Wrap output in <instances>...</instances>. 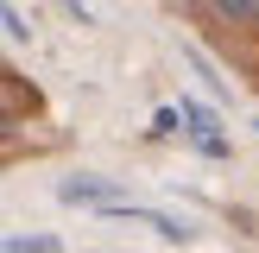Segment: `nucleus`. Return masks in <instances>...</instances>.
Returning a JSON list of instances; mask_svg holds the SVG:
<instances>
[{
	"mask_svg": "<svg viewBox=\"0 0 259 253\" xmlns=\"http://www.w3.org/2000/svg\"><path fill=\"white\" fill-rule=\"evenodd\" d=\"M32 108H38V95L25 89V76H19V70H0V120H7V126H19Z\"/></svg>",
	"mask_w": 259,
	"mask_h": 253,
	"instance_id": "nucleus-1",
	"label": "nucleus"
},
{
	"mask_svg": "<svg viewBox=\"0 0 259 253\" xmlns=\"http://www.w3.org/2000/svg\"><path fill=\"white\" fill-rule=\"evenodd\" d=\"M57 196H63V202H101V209H108V202H120L108 177H70V184L57 190Z\"/></svg>",
	"mask_w": 259,
	"mask_h": 253,
	"instance_id": "nucleus-2",
	"label": "nucleus"
},
{
	"mask_svg": "<svg viewBox=\"0 0 259 253\" xmlns=\"http://www.w3.org/2000/svg\"><path fill=\"white\" fill-rule=\"evenodd\" d=\"M177 114H184V126L202 139V146H222V120H215V108H202V101H184Z\"/></svg>",
	"mask_w": 259,
	"mask_h": 253,
	"instance_id": "nucleus-3",
	"label": "nucleus"
},
{
	"mask_svg": "<svg viewBox=\"0 0 259 253\" xmlns=\"http://www.w3.org/2000/svg\"><path fill=\"white\" fill-rule=\"evenodd\" d=\"M215 7H222L234 25H253V19H259V0H215Z\"/></svg>",
	"mask_w": 259,
	"mask_h": 253,
	"instance_id": "nucleus-4",
	"label": "nucleus"
},
{
	"mask_svg": "<svg viewBox=\"0 0 259 253\" xmlns=\"http://www.w3.org/2000/svg\"><path fill=\"white\" fill-rule=\"evenodd\" d=\"M51 247H57V240H51V234H38V240H13L7 253H51Z\"/></svg>",
	"mask_w": 259,
	"mask_h": 253,
	"instance_id": "nucleus-5",
	"label": "nucleus"
}]
</instances>
